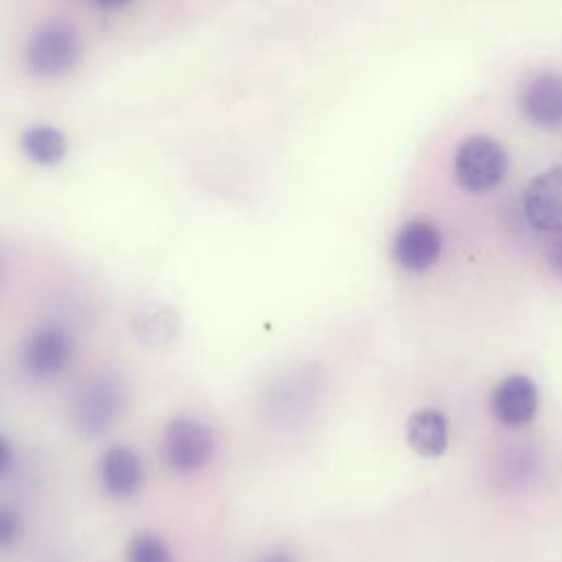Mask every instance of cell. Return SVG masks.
<instances>
[{"mask_svg": "<svg viewBox=\"0 0 562 562\" xmlns=\"http://www.w3.org/2000/svg\"><path fill=\"white\" fill-rule=\"evenodd\" d=\"M75 342L66 327L44 323L31 331L22 347V364L33 380L48 382L59 378L72 360Z\"/></svg>", "mask_w": 562, "mask_h": 562, "instance_id": "obj_4", "label": "cell"}, {"mask_svg": "<svg viewBox=\"0 0 562 562\" xmlns=\"http://www.w3.org/2000/svg\"><path fill=\"white\" fill-rule=\"evenodd\" d=\"M507 154L503 145L487 134L468 136L454 156V178L470 193L494 189L507 173Z\"/></svg>", "mask_w": 562, "mask_h": 562, "instance_id": "obj_3", "label": "cell"}, {"mask_svg": "<svg viewBox=\"0 0 562 562\" xmlns=\"http://www.w3.org/2000/svg\"><path fill=\"white\" fill-rule=\"evenodd\" d=\"M215 448L211 430L191 417L173 419L162 435L160 452L169 470L191 474L206 465Z\"/></svg>", "mask_w": 562, "mask_h": 562, "instance_id": "obj_5", "label": "cell"}, {"mask_svg": "<svg viewBox=\"0 0 562 562\" xmlns=\"http://www.w3.org/2000/svg\"><path fill=\"white\" fill-rule=\"evenodd\" d=\"M441 252V235L426 220L406 222L393 239V257L408 272L428 270Z\"/></svg>", "mask_w": 562, "mask_h": 562, "instance_id": "obj_8", "label": "cell"}, {"mask_svg": "<svg viewBox=\"0 0 562 562\" xmlns=\"http://www.w3.org/2000/svg\"><path fill=\"white\" fill-rule=\"evenodd\" d=\"M518 108L525 119L542 130L562 127V75L540 72L531 77L518 94Z\"/></svg>", "mask_w": 562, "mask_h": 562, "instance_id": "obj_6", "label": "cell"}, {"mask_svg": "<svg viewBox=\"0 0 562 562\" xmlns=\"http://www.w3.org/2000/svg\"><path fill=\"white\" fill-rule=\"evenodd\" d=\"M522 209L533 228L562 233V167H553L529 182Z\"/></svg>", "mask_w": 562, "mask_h": 562, "instance_id": "obj_7", "label": "cell"}, {"mask_svg": "<svg viewBox=\"0 0 562 562\" xmlns=\"http://www.w3.org/2000/svg\"><path fill=\"white\" fill-rule=\"evenodd\" d=\"M92 2L99 4V7H103V9H119V7L130 4L132 0H92Z\"/></svg>", "mask_w": 562, "mask_h": 562, "instance_id": "obj_19", "label": "cell"}, {"mask_svg": "<svg viewBox=\"0 0 562 562\" xmlns=\"http://www.w3.org/2000/svg\"><path fill=\"white\" fill-rule=\"evenodd\" d=\"M11 459H13V454H11V446L7 443V439H4V437H0V476L9 470Z\"/></svg>", "mask_w": 562, "mask_h": 562, "instance_id": "obj_17", "label": "cell"}, {"mask_svg": "<svg viewBox=\"0 0 562 562\" xmlns=\"http://www.w3.org/2000/svg\"><path fill=\"white\" fill-rule=\"evenodd\" d=\"M26 64L35 75L59 77L75 70L81 61V40L66 20L42 22L29 37Z\"/></svg>", "mask_w": 562, "mask_h": 562, "instance_id": "obj_2", "label": "cell"}, {"mask_svg": "<svg viewBox=\"0 0 562 562\" xmlns=\"http://www.w3.org/2000/svg\"><path fill=\"white\" fill-rule=\"evenodd\" d=\"M257 562H296V560L285 551H270V553L261 555Z\"/></svg>", "mask_w": 562, "mask_h": 562, "instance_id": "obj_18", "label": "cell"}, {"mask_svg": "<svg viewBox=\"0 0 562 562\" xmlns=\"http://www.w3.org/2000/svg\"><path fill=\"white\" fill-rule=\"evenodd\" d=\"M176 321L171 316V312L158 307V310H145V312H138V318L134 323L136 331H138V338L147 340V342H162V340H169L171 334H173V327Z\"/></svg>", "mask_w": 562, "mask_h": 562, "instance_id": "obj_14", "label": "cell"}, {"mask_svg": "<svg viewBox=\"0 0 562 562\" xmlns=\"http://www.w3.org/2000/svg\"><path fill=\"white\" fill-rule=\"evenodd\" d=\"M0 277H2V257H0Z\"/></svg>", "mask_w": 562, "mask_h": 562, "instance_id": "obj_20", "label": "cell"}, {"mask_svg": "<svg viewBox=\"0 0 562 562\" xmlns=\"http://www.w3.org/2000/svg\"><path fill=\"white\" fill-rule=\"evenodd\" d=\"M127 562H173V558L160 536L140 531L127 544Z\"/></svg>", "mask_w": 562, "mask_h": 562, "instance_id": "obj_13", "label": "cell"}, {"mask_svg": "<svg viewBox=\"0 0 562 562\" xmlns=\"http://www.w3.org/2000/svg\"><path fill=\"white\" fill-rule=\"evenodd\" d=\"M125 408V386L112 373L83 378L70 393L68 417L72 428L83 437L103 435Z\"/></svg>", "mask_w": 562, "mask_h": 562, "instance_id": "obj_1", "label": "cell"}, {"mask_svg": "<svg viewBox=\"0 0 562 562\" xmlns=\"http://www.w3.org/2000/svg\"><path fill=\"white\" fill-rule=\"evenodd\" d=\"M22 536V518L11 507L0 503V551L11 549Z\"/></svg>", "mask_w": 562, "mask_h": 562, "instance_id": "obj_15", "label": "cell"}, {"mask_svg": "<svg viewBox=\"0 0 562 562\" xmlns=\"http://www.w3.org/2000/svg\"><path fill=\"white\" fill-rule=\"evenodd\" d=\"M20 147L40 167H55L64 160L68 143L53 125H31L20 134Z\"/></svg>", "mask_w": 562, "mask_h": 562, "instance_id": "obj_12", "label": "cell"}, {"mask_svg": "<svg viewBox=\"0 0 562 562\" xmlns=\"http://www.w3.org/2000/svg\"><path fill=\"white\" fill-rule=\"evenodd\" d=\"M549 263L558 277H562V233L553 239L549 248Z\"/></svg>", "mask_w": 562, "mask_h": 562, "instance_id": "obj_16", "label": "cell"}, {"mask_svg": "<svg viewBox=\"0 0 562 562\" xmlns=\"http://www.w3.org/2000/svg\"><path fill=\"white\" fill-rule=\"evenodd\" d=\"M99 474L108 494L116 498H127L140 490L145 468L143 459L132 448L110 446L101 457Z\"/></svg>", "mask_w": 562, "mask_h": 562, "instance_id": "obj_10", "label": "cell"}, {"mask_svg": "<svg viewBox=\"0 0 562 562\" xmlns=\"http://www.w3.org/2000/svg\"><path fill=\"white\" fill-rule=\"evenodd\" d=\"M408 446L426 457L435 459L448 448V422L437 408H419L406 422Z\"/></svg>", "mask_w": 562, "mask_h": 562, "instance_id": "obj_11", "label": "cell"}, {"mask_svg": "<svg viewBox=\"0 0 562 562\" xmlns=\"http://www.w3.org/2000/svg\"><path fill=\"white\" fill-rule=\"evenodd\" d=\"M536 411L538 389L527 375H509L492 393V413L503 426H525L536 417Z\"/></svg>", "mask_w": 562, "mask_h": 562, "instance_id": "obj_9", "label": "cell"}]
</instances>
